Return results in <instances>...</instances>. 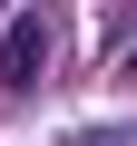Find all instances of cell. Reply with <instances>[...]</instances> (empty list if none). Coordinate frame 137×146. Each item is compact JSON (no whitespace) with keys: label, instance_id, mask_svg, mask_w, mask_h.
Segmentation results:
<instances>
[{"label":"cell","instance_id":"6da1fadb","mask_svg":"<svg viewBox=\"0 0 137 146\" xmlns=\"http://www.w3.org/2000/svg\"><path fill=\"white\" fill-rule=\"evenodd\" d=\"M39 68H49V20H39V10H20L10 29H0V88L30 98V88H39Z\"/></svg>","mask_w":137,"mask_h":146}]
</instances>
